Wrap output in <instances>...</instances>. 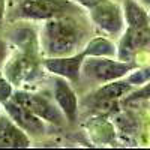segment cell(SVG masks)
I'll list each match as a JSON object with an SVG mask.
<instances>
[{
  "instance_id": "cell-19",
  "label": "cell",
  "mask_w": 150,
  "mask_h": 150,
  "mask_svg": "<svg viewBox=\"0 0 150 150\" xmlns=\"http://www.w3.org/2000/svg\"><path fill=\"white\" fill-rule=\"evenodd\" d=\"M14 90H15V87L6 78L5 72L0 69V104L9 101L12 98V95H14Z\"/></svg>"
},
{
  "instance_id": "cell-6",
  "label": "cell",
  "mask_w": 150,
  "mask_h": 150,
  "mask_svg": "<svg viewBox=\"0 0 150 150\" xmlns=\"http://www.w3.org/2000/svg\"><path fill=\"white\" fill-rule=\"evenodd\" d=\"M87 14L95 27L107 36H119L126 27L122 5L114 0H101L87 9Z\"/></svg>"
},
{
  "instance_id": "cell-4",
  "label": "cell",
  "mask_w": 150,
  "mask_h": 150,
  "mask_svg": "<svg viewBox=\"0 0 150 150\" xmlns=\"http://www.w3.org/2000/svg\"><path fill=\"white\" fill-rule=\"evenodd\" d=\"M11 99H14L20 105L30 110L33 114H36L39 119H42L47 123L62 126L65 125L66 119L63 116L62 110L59 108L57 102L54 101L53 95H48L44 92H36L29 89H15Z\"/></svg>"
},
{
  "instance_id": "cell-11",
  "label": "cell",
  "mask_w": 150,
  "mask_h": 150,
  "mask_svg": "<svg viewBox=\"0 0 150 150\" xmlns=\"http://www.w3.org/2000/svg\"><path fill=\"white\" fill-rule=\"evenodd\" d=\"M53 96L59 108L63 112L66 122L74 123L78 117L80 104H78L77 93H75V90L71 86V81L62 78V77H56L54 84H53Z\"/></svg>"
},
{
  "instance_id": "cell-5",
  "label": "cell",
  "mask_w": 150,
  "mask_h": 150,
  "mask_svg": "<svg viewBox=\"0 0 150 150\" xmlns=\"http://www.w3.org/2000/svg\"><path fill=\"white\" fill-rule=\"evenodd\" d=\"M138 66L140 65L137 62H125L119 57H86L83 63V75L95 83L104 84L125 78Z\"/></svg>"
},
{
  "instance_id": "cell-10",
  "label": "cell",
  "mask_w": 150,
  "mask_h": 150,
  "mask_svg": "<svg viewBox=\"0 0 150 150\" xmlns=\"http://www.w3.org/2000/svg\"><path fill=\"white\" fill-rule=\"evenodd\" d=\"M2 108H3V111L6 112V114L29 135L39 137V135L45 134L47 122H44L36 114H33V112L30 110H27L26 107H23L18 102H15L14 99H9V101L3 102Z\"/></svg>"
},
{
  "instance_id": "cell-18",
  "label": "cell",
  "mask_w": 150,
  "mask_h": 150,
  "mask_svg": "<svg viewBox=\"0 0 150 150\" xmlns=\"http://www.w3.org/2000/svg\"><path fill=\"white\" fill-rule=\"evenodd\" d=\"M125 102H138V101H150V80L147 83H144L140 87H135V89L123 98Z\"/></svg>"
},
{
  "instance_id": "cell-13",
  "label": "cell",
  "mask_w": 150,
  "mask_h": 150,
  "mask_svg": "<svg viewBox=\"0 0 150 150\" xmlns=\"http://www.w3.org/2000/svg\"><path fill=\"white\" fill-rule=\"evenodd\" d=\"M134 89L135 87L126 78H119L114 81L101 84L95 90L93 99L102 105H111V104H116L117 101H120V99H123L126 95H129Z\"/></svg>"
},
{
  "instance_id": "cell-24",
  "label": "cell",
  "mask_w": 150,
  "mask_h": 150,
  "mask_svg": "<svg viewBox=\"0 0 150 150\" xmlns=\"http://www.w3.org/2000/svg\"><path fill=\"white\" fill-rule=\"evenodd\" d=\"M2 110H3V108H2V104H0V114H2Z\"/></svg>"
},
{
  "instance_id": "cell-15",
  "label": "cell",
  "mask_w": 150,
  "mask_h": 150,
  "mask_svg": "<svg viewBox=\"0 0 150 150\" xmlns=\"http://www.w3.org/2000/svg\"><path fill=\"white\" fill-rule=\"evenodd\" d=\"M81 51L86 57H117V44L108 36H95L86 41Z\"/></svg>"
},
{
  "instance_id": "cell-7",
  "label": "cell",
  "mask_w": 150,
  "mask_h": 150,
  "mask_svg": "<svg viewBox=\"0 0 150 150\" xmlns=\"http://www.w3.org/2000/svg\"><path fill=\"white\" fill-rule=\"evenodd\" d=\"M8 42L14 50L42 57L39 30L33 26V21L18 20V23L14 24L8 32Z\"/></svg>"
},
{
  "instance_id": "cell-12",
  "label": "cell",
  "mask_w": 150,
  "mask_h": 150,
  "mask_svg": "<svg viewBox=\"0 0 150 150\" xmlns=\"http://www.w3.org/2000/svg\"><path fill=\"white\" fill-rule=\"evenodd\" d=\"M30 146V135L3 111L0 114V149H27Z\"/></svg>"
},
{
  "instance_id": "cell-23",
  "label": "cell",
  "mask_w": 150,
  "mask_h": 150,
  "mask_svg": "<svg viewBox=\"0 0 150 150\" xmlns=\"http://www.w3.org/2000/svg\"><path fill=\"white\" fill-rule=\"evenodd\" d=\"M141 3H143L144 6H149V8H150V0H141Z\"/></svg>"
},
{
  "instance_id": "cell-16",
  "label": "cell",
  "mask_w": 150,
  "mask_h": 150,
  "mask_svg": "<svg viewBox=\"0 0 150 150\" xmlns=\"http://www.w3.org/2000/svg\"><path fill=\"white\" fill-rule=\"evenodd\" d=\"M87 129L92 137V141L98 144H108L116 137L114 126L105 119H90V122L87 123Z\"/></svg>"
},
{
  "instance_id": "cell-1",
  "label": "cell",
  "mask_w": 150,
  "mask_h": 150,
  "mask_svg": "<svg viewBox=\"0 0 150 150\" xmlns=\"http://www.w3.org/2000/svg\"><path fill=\"white\" fill-rule=\"evenodd\" d=\"M39 41L42 57H59L81 51L87 38L84 27L74 14H68L42 21Z\"/></svg>"
},
{
  "instance_id": "cell-21",
  "label": "cell",
  "mask_w": 150,
  "mask_h": 150,
  "mask_svg": "<svg viewBox=\"0 0 150 150\" xmlns=\"http://www.w3.org/2000/svg\"><path fill=\"white\" fill-rule=\"evenodd\" d=\"M8 14V0H0V27L3 26Z\"/></svg>"
},
{
  "instance_id": "cell-8",
  "label": "cell",
  "mask_w": 150,
  "mask_h": 150,
  "mask_svg": "<svg viewBox=\"0 0 150 150\" xmlns=\"http://www.w3.org/2000/svg\"><path fill=\"white\" fill-rule=\"evenodd\" d=\"M84 53L78 51L71 56H59V57H42V66L48 74L54 77H62L71 83L80 81L83 75Z\"/></svg>"
},
{
  "instance_id": "cell-17",
  "label": "cell",
  "mask_w": 150,
  "mask_h": 150,
  "mask_svg": "<svg viewBox=\"0 0 150 150\" xmlns=\"http://www.w3.org/2000/svg\"><path fill=\"white\" fill-rule=\"evenodd\" d=\"M125 78H126L134 87H140V86H143L144 83H147V81L150 80V65L135 68V69L131 71Z\"/></svg>"
},
{
  "instance_id": "cell-9",
  "label": "cell",
  "mask_w": 150,
  "mask_h": 150,
  "mask_svg": "<svg viewBox=\"0 0 150 150\" xmlns=\"http://www.w3.org/2000/svg\"><path fill=\"white\" fill-rule=\"evenodd\" d=\"M149 47H150V26L138 29L126 27L117 44V57L125 62H135L137 54Z\"/></svg>"
},
{
  "instance_id": "cell-25",
  "label": "cell",
  "mask_w": 150,
  "mask_h": 150,
  "mask_svg": "<svg viewBox=\"0 0 150 150\" xmlns=\"http://www.w3.org/2000/svg\"><path fill=\"white\" fill-rule=\"evenodd\" d=\"M149 12H150V11H149Z\"/></svg>"
},
{
  "instance_id": "cell-14",
  "label": "cell",
  "mask_w": 150,
  "mask_h": 150,
  "mask_svg": "<svg viewBox=\"0 0 150 150\" xmlns=\"http://www.w3.org/2000/svg\"><path fill=\"white\" fill-rule=\"evenodd\" d=\"M122 9L126 27L138 29L150 26V12L146 11L143 3H138L137 0H123Z\"/></svg>"
},
{
  "instance_id": "cell-3",
  "label": "cell",
  "mask_w": 150,
  "mask_h": 150,
  "mask_svg": "<svg viewBox=\"0 0 150 150\" xmlns=\"http://www.w3.org/2000/svg\"><path fill=\"white\" fill-rule=\"evenodd\" d=\"M78 6L72 0H20L15 8V18L33 23H42L56 17L78 12Z\"/></svg>"
},
{
  "instance_id": "cell-20",
  "label": "cell",
  "mask_w": 150,
  "mask_h": 150,
  "mask_svg": "<svg viewBox=\"0 0 150 150\" xmlns=\"http://www.w3.org/2000/svg\"><path fill=\"white\" fill-rule=\"evenodd\" d=\"M11 51H12V47L8 42V39H2V38H0V69H2L3 65L6 63Z\"/></svg>"
},
{
  "instance_id": "cell-2",
  "label": "cell",
  "mask_w": 150,
  "mask_h": 150,
  "mask_svg": "<svg viewBox=\"0 0 150 150\" xmlns=\"http://www.w3.org/2000/svg\"><path fill=\"white\" fill-rule=\"evenodd\" d=\"M2 71L15 89L30 90L32 86L42 78L45 68L42 66V59L39 56H32L12 48Z\"/></svg>"
},
{
  "instance_id": "cell-22",
  "label": "cell",
  "mask_w": 150,
  "mask_h": 150,
  "mask_svg": "<svg viewBox=\"0 0 150 150\" xmlns=\"http://www.w3.org/2000/svg\"><path fill=\"white\" fill-rule=\"evenodd\" d=\"M72 2H75L78 6H81L83 9H89V8H92L93 5H96L98 2H101V0H72Z\"/></svg>"
}]
</instances>
